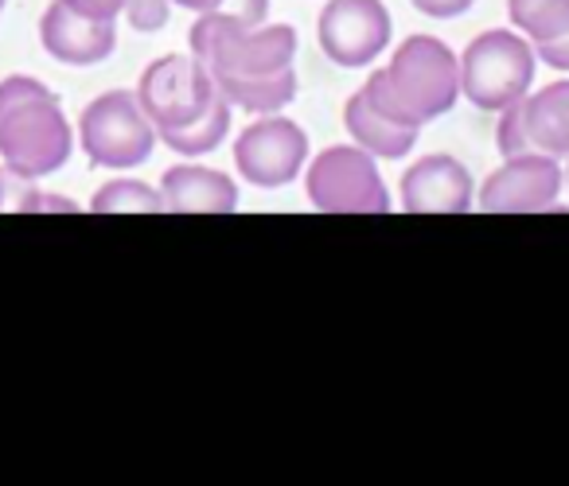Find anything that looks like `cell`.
I'll return each instance as SVG.
<instances>
[{
  "label": "cell",
  "instance_id": "1",
  "mask_svg": "<svg viewBox=\"0 0 569 486\" xmlns=\"http://www.w3.org/2000/svg\"><path fill=\"white\" fill-rule=\"evenodd\" d=\"M363 98L395 125L421 129L457 105L460 63L437 36H410L387 71L367 79Z\"/></svg>",
  "mask_w": 569,
  "mask_h": 486
},
{
  "label": "cell",
  "instance_id": "2",
  "mask_svg": "<svg viewBox=\"0 0 569 486\" xmlns=\"http://www.w3.org/2000/svg\"><path fill=\"white\" fill-rule=\"evenodd\" d=\"M74 133L59 98L28 74L0 82V164L24 183L56 175L71 160Z\"/></svg>",
  "mask_w": 569,
  "mask_h": 486
},
{
  "label": "cell",
  "instance_id": "3",
  "mask_svg": "<svg viewBox=\"0 0 569 486\" xmlns=\"http://www.w3.org/2000/svg\"><path fill=\"white\" fill-rule=\"evenodd\" d=\"M188 43L211 74H277L297 59V32L289 24L234 28L214 12H199Z\"/></svg>",
  "mask_w": 569,
  "mask_h": 486
},
{
  "label": "cell",
  "instance_id": "4",
  "mask_svg": "<svg viewBox=\"0 0 569 486\" xmlns=\"http://www.w3.org/2000/svg\"><path fill=\"white\" fill-rule=\"evenodd\" d=\"M460 63V94L483 113H499L511 102H522L535 82V48L522 36L496 28L476 36Z\"/></svg>",
  "mask_w": 569,
  "mask_h": 486
},
{
  "label": "cell",
  "instance_id": "5",
  "mask_svg": "<svg viewBox=\"0 0 569 486\" xmlns=\"http://www.w3.org/2000/svg\"><path fill=\"white\" fill-rule=\"evenodd\" d=\"M79 144L94 168L133 172L157 149V125L144 118L133 90H110L82 110Z\"/></svg>",
  "mask_w": 569,
  "mask_h": 486
},
{
  "label": "cell",
  "instance_id": "6",
  "mask_svg": "<svg viewBox=\"0 0 569 486\" xmlns=\"http://www.w3.org/2000/svg\"><path fill=\"white\" fill-rule=\"evenodd\" d=\"M309 203L325 214H387L390 191L375 156L359 144H332L309 164L305 175Z\"/></svg>",
  "mask_w": 569,
  "mask_h": 486
},
{
  "label": "cell",
  "instance_id": "7",
  "mask_svg": "<svg viewBox=\"0 0 569 486\" xmlns=\"http://www.w3.org/2000/svg\"><path fill=\"white\" fill-rule=\"evenodd\" d=\"M133 94L141 102L144 118L160 133V129H183L199 121L214 105L219 90H214L211 71L196 55H164L144 67Z\"/></svg>",
  "mask_w": 569,
  "mask_h": 486
},
{
  "label": "cell",
  "instance_id": "8",
  "mask_svg": "<svg viewBox=\"0 0 569 486\" xmlns=\"http://www.w3.org/2000/svg\"><path fill=\"white\" fill-rule=\"evenodd\" d=\"M305 160H309V133L297 121L277 118V113L246 125L234 141L238 175L266 191L293 183L301 175Z\"/></svg>",
  "mask_w": 569,
  "mask_h": 486
},
{
  "label": "cell",
  "instance_id": "9",
  "mask_svg": "<svg viewBox=\"0 0 569 486\" xmlns=\"http://www.w3.org/2000/svg\"><path fill=\"white\" fill-rule=\"evenodd\" d=\"M390 12L382 0H328L317 20L320 51L336 67H367L390 43Z\"/></svg>",
  "mask_w": 569,
  "mask_h": 486
},
{
  "label": "cell",
  "instance_id": "10",
  "mask_svg": "<svg viewBox=\"0 0 569 486\" xmlns=\"http://www.w3.org/2000/svg\"><path fill=\"white\" fill-rule=\"evenodd\" d=\"M566 183V172L558 160L546 152H519L503 156V164L483 180L480 211L491 214H535L550 211L558 203V191Z\"/></svg>",
  "mask_w": 569,
  "mask_h": 486
},
{
  "label": "cell",
  "instance_id": "11",
  "mask_svg": "<svg viewBox=\"0 0 569 486\" xmlns=\"http://www.w3.org/2000/svg\"><path fill=\"white\" fill-rule=\"evenodd\" d=\"M40 40L56 63L67 67H94L106 63L118 48V28L113 20H94L67 9L63 0H51L40 20Z\"/></svg>",
  "mask_w": 569,
  "mask_h": 486
},
{
  "label": "cell",
  "instance_id": "12",
  "mask_svg": "<svg viewBox=\"0 0 569 486\" xmlns=\"http://www.w3.org/2000/svg\"><path fill=\"white\" fill-rule=\"evenodd\" d=\"M472 195V175L452 156H421L402 175V206L410 214H465Z\"/></svg>",
  "mask_w": 569,
  "mask_h": 486
},
{
  "label": "cell",
  "instance_id": "13",
  "mask_svg": "<svg viewBox=\"0 0 569 486\" xmlns=\"http://www.w3.org/2000/svg\"><path fill=\"white\" fill-rule=\"evenodd\" d=\"M160 203L172 214H234L238 188L230 175L199 164H176L160 180Z\"/></svg>",
  "mask_w": 569,
  "mask_h": 486
},
{
  "label": "cell",
  "instance_id": "14",
  "mask_svg": "<svg viewBox=\"0 0 569 486\" xmlns=\"http://www.w3.org/2000/svg\"><path fill=\"white\" fill-rule=\"evenodd\" d=\"M519 105L530 152H546L553 160L569 156V79L550 82L538 94H527Z\"/></svg>",
  "mask_w": 569,
  "mask_h": 486
},
{
  "label": "cell",
  "instance_id": "15",
  "mask_svg": "<svg viewBox=\"0 0 569 486\" xmlns=\"http://www.w3.org/2000/svg\"><path fill=\"white\" fill-rule=\"evenodd\" d=\"M343 125H348L351 141H356L359 149L371 152V156H379V160L410 156L413 144H418V133H421V129H406V125H395L390 118H382V113L363 98V90L351 94L348 105H343Z\"/></svg>",
  "mask_w": 569,
  "mask_h": 486
},
{
  "label": "cell",
  "instance_id": "16",
  "mask_svg": "<svg viewBox=\"0 0 569 486\" xmlns=\"http://www.w3.org/2000/svg\"><path fill=\"white\" fill-rule=\"evenodd\" d=\"M214 90L230 102V110L281 113L297 98V71L284 67L277 74H222L214 71Z\"/></svg>",
  "mask_w": 569,
  "mask_h": 486
},
{
  "label": "cell",
  "instance_id": "17",
  "mask_svg": "<svg viewBox=\"0 0 569 486\" xmlns=\"http://www.w3.org/2000/svg\"><path fill=\"white\" fill-rule=\"evenodd\" d=\"M227 129H230V102L219 94L203 118L183 129H160L157 141L168 144L172 152H180V156H207V152H214L227 141Z\"/></svg>",
  "mask_w": 569,
  "mask_h": 486
},
{
  "label": "cell",
  "instance_id": "18",
  "mask_svg": "<svg viewBox=\"0 0 569 486\" xmlns=\"http://www.w3.org/2000/svg\"><path fill=\"white\" fill-rule=\"evenodd\" d=\"M507 20L535 43L561 40L569 32V0H507Z\"/></svg>",
  "mask_w": 569,
  "mask_h": 486
},
{
  "label": "cell",
  "instance_id": "19",
  "mask_svg": "<svg viewBox=\"0 0 569 486\" xmlns=\"http://www.w3.org/2000/svg\"><path fill=\"white\" fill-rule=\"evenodd\" d=\"M90 211L94 214H157V211H164V203H160V188H149V183H141V180H113L94 191Z\"/></svg>",
  "mask_w": 569,
  "mask_h": 486
},
{
  "label": "cell",
  "instance_id": "20",
  "mask_svg": "<svg viewBox=\"0 0 569 486\" xmlns=\"http://www.w3.org/2000/svg\"><path fill=\"white\" fill-rule=\"evenodd\" d=\"M496 149H499V156H519V152H530L527 129H522V105L519 102H511L507 110H499Z\"/></svg>",
  "mask_w": 569,
  "mask_h": 486
},
{
  "label": "cell",
  "instance_id": "21",
  "mask_svg": "<svg viewBox=\"0 0 569 486\" xmlns=\"http://www.w3.org/2000/svg\"><path fill=\"white\" fill-rule=\"evenodd\" d=\"M168 4L172 0H126V20L137 32H160L168 24Z\"/></svg>",
  "mask_w": 569,
  "mask_h": 486
},
{
  "label": "cell",
  "instance_id": "22",
  "mask_svg": "<svg viewBox=\"0 0 569 486\" xmlns=\"http://www.w3.org/2000/svg\"><path fill=\"white\" fill-rule=\"evenodd\" d=\"M17 211H59V214H74L82 211L74 199H63V195H43V191H24L20 195V206Z\"/></svg>",
  "mask_w": 569,
  "mask_h": 486
},
{
  "label": "cell",
  "instance_id": "23",
  "mask_svg": "<svg viewBox=\"0 0 569 486\" xmlns=\"http://www.w3.org/2000/svg\"><path fill=\"white\" fill-rule=\"evenodd\" d=\"M410 4L429 20H457L472 9L476 0H410Z\"/></svg>",
  "mask_w": 569,
  "mask_h": 486
},
{
  "label": "cell",
  "instance_id": "24",
  "mask_svg": "<svg viewBox=\"0 0 569 486\" xmlns=\"http://www.w3.org/2000/svg\"><path fill=\"white\" fill-rule=\"evenodd\" d=\"M63 4L94 20H118L121 9H126V0H63Z\"/></svg>",
  "mask_w": 569,
  "mask_h": 486
},
{
  "label": "cell",
  "instance_id": "25",
  "mask_svg": "<svg viewBox=\"0 0 569 486\" xmlns=\"http://www.w3.org/2000/svg\"><path fill=\"white\" fill-rule=\"evenodd\" d=\"M535 59H542L546 67L553 71L569 74V32L561 40H550V43H535Z\"/></svg>",
  "mask_w": 569,
  "mask_h": 486
},
{
  "label": "cell",
  "instance_id": "26",
  "mask_svg": "<svg viewBox=\"0 0 569 486\" xmlns=\"http://www.w3.org/2000/svg\"><path fill=\"white\" fill-rule=\"evenodd\" d=\"M0 206H4V180H0Z\"/></svg>",
  "mask_w": 569,
  "mask_h": 486
},
{
  "label": "cell",
  "instance_id": "27",
  "mask_svg": "<svg viewBox=\"0 0 569 486\" xmlns=\"http://www.w3.org/2000/svg\"><path fill=\"white\" fill-rule=\"evenodd\" d=\"M566 188H569V168H566Z\"/></svg>",
  "mask_w": 569,
  "mask_h": 486
},
{
  "label": "cell",
  "instance_id": "28",
  "mask_svg": "<svg viewBox=\"0 0 569 486\" xmlns=\"http://www.w3.org/2000/svg\"><path fill=\"white\" fill-rule=\"evenodd\" d=\"M0 9H4V0H0Z\"/></svg>",
  "mask_w": 569,
  "mask_h": 486
}]
</instances>
